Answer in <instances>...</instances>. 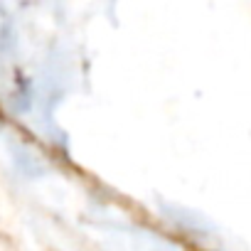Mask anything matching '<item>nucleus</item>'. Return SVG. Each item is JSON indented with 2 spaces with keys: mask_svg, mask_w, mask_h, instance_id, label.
Returning <instances> with one entry per match:
<instances>
[]
</instances>
